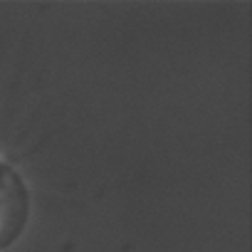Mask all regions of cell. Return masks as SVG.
<instances>
[{"label":"cell","mask_w":252,"mask_h":252,"mask_svg":"<svg viewBox=\"0 0 252 252\" xmlns=\"http://www.w3.org/2000/svg\"><path fill=\"white\" fill-rule=\"evenodd\" d=\"M32 213L30 186L23 173L0 156V252L13 247L25 232Z\"/></svg>","instance_id":"1"}]
</instances>
